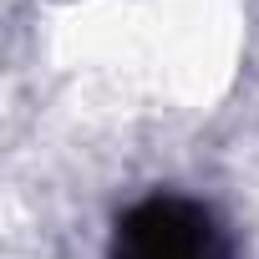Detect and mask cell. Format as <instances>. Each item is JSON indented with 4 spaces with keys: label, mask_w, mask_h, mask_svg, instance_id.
<instances>
[{
    "label": "cell",
    "mask_w": 259,
    "mask_h": 259,
    "mask_svg": "<svg viewBox=\"0 0 259 259\" xmlns=\"http://www.w3.org/2000/svg\"><path fill=\"white\" fill-rule=\"evenodd\" d=\"M117 259H224V239L198 203L148 198L122 219Z\"/></svg>",
    "instance_id": "6da1fadb"
}]
</instances>
